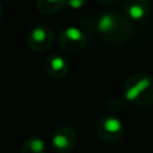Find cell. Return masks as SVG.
<instances>
[{
	"instance_id": "6da1fadb",
	"label": "cell",
	"mask_w": 153,
	"mask_h": 153,
	"mask_svg": "<svg viewBox=\"0 0 153 153\" xmlns=\"http://www.w3.org/2000/svg\"><path fill=\"white\" fill-rule=\"evenodd\" d=\"M99 36L111 44H121L126 42L130 35L131 25L129 18L118 12L103 13L96 23Z\"/></svg>"
},
{
	"instance_id": "7a4b0ae2",
	"label": "cell",
	"mask_w": 153,
	"mask_h": 153,
	"mask_svg": "<svg viewBox=\"0 0 153 153\" xmlns=\"http://www.w3.org/2000/svg\"><path fill=\"white\" fill-rule=\"evenodd\" d=\"M124 98L139 106L146 108L153 104V76L137 73L127 79L124 84Z\"/></svg>"
},
{
	"instance_id": "3957f363",
	"label": "cell",
	"mask_w": 153,
	"mask_h": 153,
	"mask_svg": "<svg viewBox=\"0 0 153 153\" xmlns=\"http://www.w3.org/2000/svg\"><path fill=\"white\" fill-rule=\"evenodd\" d=\"M54 30L48 25H36L26 35V43L29 48L36 53L49 49L54 42Z\"/></svg>"
},
{
	"instance_id": "277c9868",
	"label": "cell",
	"mask_w": 153,
	"mask_h": 153,
	"mask_svg": "<svg viewBox=\"0 0 153 153\" xmlns=\"http://www.w3.org/2000/svg\"><path fill=\"white\" fill-rule=\"evenodd\" d=\"M86 41L87 38L85 32L78 26H67L60 32L59 36L60 47L68 53L79 51L85 47Z\"/></svg>"
},
{
	"instance_id": "5b68a950",
	"label": "cell",
	"mask_w": 153,
	"mask_h": 153,
	"mask_svg": "<svg viewBox=\"0 0 153 153\" xmlns=\"http://www.w3.org/2000/svg\"><path fill=\"white\" fill-rule=\"evenodd\" d=\"M78 142V135L72 127L62 126L54 130L51 135V146L59 153H69Z\"/></svg>"
},
{
	"instance_id": "8992f818",
	"label": "cell",
	"mask_w": 153,
	"mask_h": 153,
	"mask_svg": "<svg viewBox=\"0 0 153 153\" xmlns=\"http://www.w3.org/2000/svg\"><path fill=\"white\" fill-rule=\"evenodd\" d=\"M123 124L122 122L114 116L102 117L97 123V134L98 136L108 142L118 141L123 135Z\"/></svg>"
},
{
	"instance_id": "52a82bcc",
	"label": "cell",
	"mask_w": 153,
	"mask_h": 153,
	"mask_svg": "<svg viewBox=\"0 0 153 153\" xmlns=\"http://www.w3.org/2000/svg\"><path fill=\"white\" fill-rule=\"evenodd\" d=\"M44 71L50 78H53L55 80H61V79L66 78V75L68 74L69 65L62 55L53 54L45 59Z\"/></svg>"
},
{
	"instance_id": "ba28073f",
	"label": "cell",
	"mask_w": 153,
	"mask_h": 153,
	"mask_svg": "<svg viewBox=\"0 0 153 153\" xmlns=\"http://www.w3.org/2000/svg\"><path fill=\"white\" fill-rule=\"evenodd\" d=\"M124 12L133 20H141L149 13V0H124Z\"/></svg>"
},
{
	"instance_id": "9c48e42d",
	"label": "cell",
	"mask_w": 153,
	"mask_h": 153,
	"mask_svg": "<svg viewBox=\"0 0 153 153\" xmlns=\"http://www.w3.org/2000/svg\"><path fill=\"white\" fill-rule=\"evenodd\" d=\"M45 142L39 136L27 137L20 149V153H45Z\"/></svg>"
},
{
	"instance_id": "30bf717a",
	"label": "cell",
	"mask_w": 153,
	"mask_h": 153,
	"mask_svg": "<svg viewBox=\"0 0 153 153\" xmlns=\"http://www.w3.org/2000/svg\"><path fill=\"white\" fill-rule=\"evenodd\" d=\"M65 6V0H36L37 10L43 14H54Z\"/></svg>"
},
{
	"instance_id": "8fae6325",
	"label": "cell",
	"mask_w": 153,
	"mask_h": 153,
	"mask_svg": "<svg viewBox=\"0 0 153 153\" xmlns=\"http://www.w3.org/2000/svg\"><path fill=\"white\" fill-rule=\"evenodd\" d=\"M87 0H65V6L69 10H80L86 5Z\"/></svg>"
},
{
	"instance_id": "7c38bea8",
	"label": "cell",
	"mask_w": 153,
	"mask_h": 153,
	"mask_svg": "<svg viewBox=\"0 0 153 153\" xmlns=\"http://www.w3.org/2000/svg\"><path fill=\"white\" fill-rule=\"evenodd\" d=\"M97 1L100 2V4H103V5H111V4H115L118 0H97Z\"/></svg>"
},
{
	"instance_id": "4fadbf2b",
	"label": "cell",
	"mask_w": 153,
	"mask_h": 153,
	"mask_svg": "<svg viewBox=\"0 0 153 153\" xmlns=\"http://www.w3.org/2000/svg\"><path fill=\"white\" fill-rule=\"evenodd\" d=\"M2 12H4V8H2V5L0 4V19H1V17H2Z\"/></svg>"
}]
</instances>
